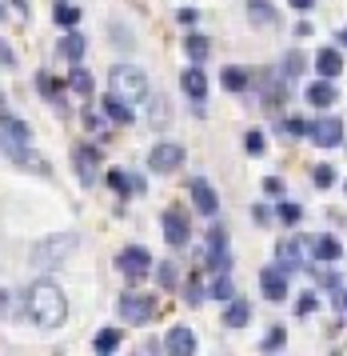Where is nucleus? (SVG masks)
<instances>
[{
  "label": "nucleus",
  "mask_w": 347,
  "mask_h": 356,
  "mask_svg": "<svg viewBox=\"0 0 347 356\" xmlns=\"http://www.w3.org/2000/svg\"><path fill=\"white\" fill-rule=\"evenodd\" d=\"M204 296H208L204 280H200V273H192L188 280H184V300H188V305H200V300H204Z\"/></svg>",
  "instance_id": "obj_32"
},
{
  "label": "nucleus",
  "mask_w": 347,
  "mask_h": 356,
  "mask_svg": "<svg viewBox=\"0 0 347 356\" xmlns=\"http://www.w3.org/2000/svg\"><path fill=\"white\" fill-rule=\"evenodd\" d=\"M116 308H120L124 324H148L156 316V296H152V292H124Z\"/></svg>",
  "instance_id": "obj_4"
},
{
  "label": "nucleus",
  "mask_w": 347,
  "mask_h": 356,
  "mask_svg": "<svg viewBox=\"0 0 347 356\" xmlns=\"http://www.w3.org/2000/svg\"><path fill=\"white\" fill-rule=\"evenodd\" d=\"M0 140H16V145H28L32 140V129L20 120V116H8L0 113Z\"/></svg>",
  "instance_id": "obj_14"
},
{
  "label": "nucleus",
  "mask_w": 347,
  "mask_h": 356,
  "mask_svg": "<svg viewBox=\"0 0 347 356\" xmlns=\"http://www.w3.org/2000/svg\"><path fill=\"white\" fill-rule=\"evenodd\" d=\"M335 84L328 81V76H319L316 84H307V104H316V108H332L335 104Z\"/></svg>",
  "instance_id": "obj_18"
},
{
  "label": "nucleus",
  "mask_w": 347,
  "mask_h": 356,
  "mask_svg": "<svg viewBox=\"0 0 347 356\" xmlns=\"http://www.w3.org/2000/svg\"><path fill=\"white\" fill-rule=\"evenodd\" d=\"M108 184H112V188H116L120 196L144 193V177H128V172H120V168H112V172H108Z\"/></svg>",
  "instance_id": "obj_23"
},
{
  "label": "nucleus",
  "mask_w": 347,
  "mask_h": 356,
  "mask_svg": "<svg viewBox=\"0 0 347 356\" xmlns=\"http://www.w3.org/2000/svg\"><path fill=\"white\" fill-rule=\"evenodd\" d=\"M335 36H339V49H347V29H339Z\"/></svg>",
  "instance_id": "obj_49"
},
{
  "label": "nucleus",
  "mask_w": 347,
  "mask_h": 356,
  "mask_svg": "<svg viewBox=\"0 0 347 356\" xmlns=\"http://www.w3.org/2000/svg\"><path fill=\"white\" fill-rule=\"evenodd\" d=\"M276 260L287 273H300L303 268V236H284V241L276 244Z\"/></svg>",
  "instance_id": "obj_11"
},
{
  "label": "nucleus",
  "mask_w": 347,
  "mask_h": 356,
  "mask_svg": "<svg viewBox=\"0 0 347 356\" xmlns=\"http://www.w3.org/2000/svg\"><path fill=\"white\" fill-rule=\"evenodd\" d=\"M284 340H287L284 328H271L268 337H264V348H268V353H276V348H284Z\"/></svg>",
  "instance_id": "obj_39"
},
{
  "label": "nucleus",
  "mask_w": 347,
  "mask_h": 356,
  "mask_svg": "<svg viewBox=\"0 0 347 356\" xmlns=\"http://www.w3.org/2000/svg\"><path fill=\"white\" fill-rule=\"evenodd\" d=\"M208 296H216V300H223V305H228V300L236 296V284H232V276H228V273H216V280H212Z\"/></svg>",
  "instance_id": "obj_29"
},
{
  "label": "nucleus",
  "mask_w": 347,
  "mask_h": 356,
  "mask_svg": "<svg viewBox=\"0 0 347 356\" xmlns=\"http://www.w3.org/2000/svg\"><path fill=\"white\" fill-rule=\"evenodd\" d=\"M108 92L128 104H140V100H148V76L132 65H116L108 72Z\"/></svg>",
  "instance_id": "obj_3"
},
{
  "label": "nucleus",
  "mask_w": 347,
  "mask_h": 356,
  "mask_svg": "<svg viewBox=\"0 0 347 356\" xmlns=\"http://www.w3.org/2000/svg\"><path fill=\"white\" fill-rule=\"evenodd\" d=\"M312 180H316L319 188H332L335 184V168L332 164H316V168H312Z\"/></svg>",
  "instance_id": "obj_36"
},
{
  "label": "nucleus",
  "mask_w": 347,
  "mask_h": 356,
  "mask_svg": "<svg viewBox=\"0 0 347 356\" xmlns=\"http://www.w3.org/2000/svg\"><path fill=\"white\" fill-rule=\"evenodd\" d=\"M24 316H28L36 328H60L64 316H68V296L60 292L56 280L40 276L36 284L24 289Z\"/></svg>",
  "instance_id": "obj_1"
},
{
  "label": "nucleus",
  "mask_w": 347,
  "mask_h": 356,
  "mask_svg": "<svg viewBox=\"0 0 347 356\" xmlns=\"http://www.w3.org/2000/svg\"><path fill=\"white\" fill-rule=\"evenodd\" d=\"M276 216L284 220V225H300V216H303V209L300 204H291V200H284L280 209H276Z\"/></svg>",
  "instance_id": "obj_37"
},
{
  "label": "nucleus",
  "mask_w": 347,
  "mask_h": 356,
  "mask_svg": "<svg viewBox=\"0 0 347 356\" xmlns=\"http://www.w3.org/2000/svg\"><path fill=\"white\" fill-rule=\"evenodd\" d=\"M180 88H184L192 100H204V97H208V76H204V68H200V65L184 68V76H180Z\"/></svg>",
  "instance_id": "obj_17"
},
{
  "label": "nucleus",
  "mask_w": 347,
  "mask_h": 356,
  "mask_svg": "<svg viewBox=\"0 0 347 356\" xmlns=\"http://www.w3.org/2000/svg\"><path fill=\"white\" fill-rule=\"evenodd\" d=\"M260 289H264V296L268 300H287V268H280V264H268V268H260Z\"/></svg>",
  "instance_id": "obj_10"
},
{
  "label": "nucleus",
  "mask_w": 347,
  "mask_h": 356,
  "mask_svg": "<svg viewBox=\"0 0 347 356\" xmlns=\"http://www.w3.org/2000/svg\"><path fill=\"white\" fill-rule=\"evenodd\" d=\"M264 193H268V196H284V180L268 177V180H264Z\"/></svg>",
  "instance_id": "obj_41"
},
{
  "label": "nucleus",
  "mask_w": 347,
  "mask_h": 356,
  "mask_svg": "<svg viewBox=\"0 0 347 356\" xmlns=\"http://www.w3.org/2000/svg\"><path fill=\"white\" fill-rule=\"evenodd\" d=\"M307 136H312V145H319V148H339V145L347 140L344 120H335V116H323V120H316Z\"/></svg>",
  "instance_id": "obj_9"
},
{
  "label": "nucleus",
  "mask_w": 347,
  "mask_h": 356,
  "mask_svg": "<svg viewBox=\"0 0 347 356\" xmlns=\"http://www.w3.org/2000/svg\"><path fill=\"white\" fill-rule=\"evenodd\" d=\"M248 321H252V305H248V300H239V296H232L228 308H223V324H228V328H244Z\"/></svg>",
  "instance_id": "obj_21"
},
{
  "label": "nucleus",
  "mask_w": 347,
  "mask_h": 356,
  "mask_svg": "<svg viewBox=\"0 0 347 356\" xmlns=\"http://www.w3.org/2000/svg\"><path fill=\"white\" fill-rule=\"evenodd\" d=\"M252 216H255V225H268V220H271V209H264V204H255V209H252Z\"/></svg>",
  "instance_id": "obj_43"
},
{
  "label": "nucleus",
  "mask_w": 347,
  "mask_h": 356,
  "mask_svg": "<svg viewBox=\"0 0 347 356\" xmlns=\"http://www.w3.org/2000/svg\"><path fill=\"white\" fill-rule=\"evenodd\" d=\"M344 193H347V180H344Z\"/></svg>",
  "instance_id": "obj_52"
},
{
  "label": "nucleus",
  "mask_w": 347,
  "mask_h": 356,
  "mask_svg": "<svg viewBox=\"0 0 347 356\" xmlns=\"http://www.w3.org/2000/svg\"><path fill=\"white\" fill-rule=\"evenodd\" d=\"M72 161H76L80 184H92V180H96V168H100V148H96V145H76Z\"/></svg>",
  "instance_id": "obj_13"
},
{
  "label": "nucleus",
  "mask_w": 347,
  "mask_h": 356,
  "mask_svg": "<svg viewBox=\"0 0 347 356\" xmlns=\"http://www.w3.org/2000/svg\"><path fill=\"white\" fill-rule=\"evenodd\" d=\"M248 20H252L255 29H276L280 13L271 8V0H248Z\"/></svg>",
  "instance_id": "obj_15"
},
{
  "label": "nucleus",
  "mask_w": 347,
  "mask_h": 356,
  "mask_svg": "<svg viewBox=\"0 0 347 356\" xmlns=\"http://www.w3.org/2000/svg\"><path fill=\"white\" fill-rule=\"evenodd\" d=\"M244 148H248L252 156H260V152L268 148V136H264V132H260V129H252V132H248V136H244Z\"/></svg>",
  "instance_id": "obj_35"
},
{
  "label": "nucleus",
  "mask_w": 347,
  "mask_h": 356,
  "mask_svg": "<svg viewBox=\"0 0 347 356\" xmlns=\"http://www.w3.org/2000/svg\"><path fill=\"white\" fill-rule=\"evenodd\" d=\"M52 20H56L60 29H76V24H80V8H76V4H68V0H56Z\"/></svg>",
  "instance_id": "obj_27"
},
{
  "label": "nucleus",
  "mask_w": 347,
  "mask_h": 356,
  "mask_svg": "<svg viewBox=\"0 0 347 356\" xmlns=\"http://www.w3.org/2000/svg\"><path fill=\"white\" fill-rule=\"evenodd\" d=\"M120 340H124V332H120V328H104V332H96V353L100 356H108V353H116V348H120Z\"/></svg>",
  "instance_id": "obj_28"
},
{
  "label": "nucleus",
  "mask_w": 347,
  "mask_h": 356,
  "mask_svg": "<svg viewBox=\"0 0 347 356\" xmlns=\"http://www.w3.org/2000/svg\"><path fill=\"white\" fill-rule=\"evenodd\" d=\"M0 20H4V4H0Z\"/></svg>",
  "instance_id": "obj_51"
},
{
  "label": "nucleus",
  "mask_w": 347,
  "mask_h": 356,
  "mask_svg": "<svg viewBox=\"0 0 347 356\" xmlns=\"http://www.w3.org/2000/svg\"><path fill=\"white\" fill-rule=\"evenodd\" d=\"M300 72H303V56H300V52H287L284 65H280V76H284V81L291 84L296 76H300Z\"/></svg>",
  "instance_id": "obj_33"
},
{
  "label": "nucleus",
  "mask_w": 347,
  "mask_h": 356,
  "mask_svg": "<svg viewBox=\"0 0 347 356\" xmlns=\"http://www.w3.org/2000/svg\"><path fill=\"white\" fill-rule=\"evenodd\" d=\"M16 4V13H28V0H12Z\"/></svg>",
  "instance_id": "obj_48"
},
{
  "label": "nucleus",
  "mask_w": 347,
  "mask_h": 356,
  "mask_svg": "<svg viewBox=\"0 0 347 356\" xmlns=\"http://www.w3.org/2000/svg\"><path fill=\"white\" fill-rule=\"evenodd\" d=\"M287 4H291L296 13H312V8H316V0H287Z\"/></svg>",
  "instance_id": "obj_44"
},
{
  "label": "nucleus",
  "mask_w": 347,
  "mask_h": 356,
  "mask_svg": "<svg viewBox=\"0 0 347 356\" xmlns=\"http://www.w3.org/2000/svg\"><path fill=\"white\" fill-rule=\"evenodd\" d=\"M84 49H88V44H84V36H80L76 29H68V33L60 36V56H64V60H72V65H80V56H84Z\"/></svg>",
  "instance_id": "obj_22"
},
{
  "label": "nucleus",
  "mask_w": 347,
  "mask_h": 356,
  "mask_svg": "<svg viewBox=\"0 0 347 356\" xmlns=\"http://www.w3.org/2000/svg\"><path fill=\"white\" fill-rule=\"evenodd\" d=\"M76 248V232H56V236H44V241L32 244L28 252V264L36 268V273H52L56 264H64L68 260V252Z\"/></svg>",
  "instance_id": "obj_2"
},
{
  "label": "nucleus",
  "mask_w": 347,
  "mask_h": 356,
  "mask_svg": "<svg viewBox=\"0 0 347 356\" xmlns=\"http://www.w3.org/2000/svg\"><path fill=\"white\" fill-rule=\"evenodd\" d=\"M84 124H88V129H92V132H100V129H104V120H100V113H96L92 104L84 108Z\"/></svg>",
  "instance_id": "obj_40"
},
{
  "label": "nucleus",
  "mask_w": 347,
  "mask_h": 356,
  "mask_svg": "<svg viewBox=\"0 0 347 356\" xmlns=\"http://www.w3.org/2000/svg\"><path fill=\"white\" fill-rule=\"evenodd\" d=\"M0 113H4V97H0Z\"/></svg>",
  "instance_id": "obj_50"
},
{
  "label": "nucleus",
  "mask_w": 347,
  "mask_h": 356,
  "mask_svg": "<svg viewBox=\"0 0 347 356\" xmlns=\"http://www.w3.org/2000/svg\"><path fill=\"white\" fill-rule=\"evenodd\" d=\"M16 56H12V49H8V44H4V40H0V65H12Z\"/></svg>",
  "instance_id": "obj_45"
},
{
  "label": "nucleus",
  "mask_w": 347,
  "mask_h": 356,
  "mask_svg": "<svg viewBox=\"0 0 347 356\" xmlns=\"http://www.w3.org/2000/svg\"><path fill=\"white\" fill-rule=\"evenodd\" d=\"M156 280H160V289H172V284H176V268L168 264V260L156 268Z\"/></svg>",
  "instance_id": "obj_38"
},
{
  "label": "nucleus",
  "mask_w": 347,
  "mask_h": 356,
  "mask_svg": "<svg viewBox=\"0 0 347 356\" xmlns=\"http://www.w3.org/2000/svg\"><path fill=\"white\" fill-rule=\"evenodd\" d=\"M208 268H212V273H228V268H232V248H228L223 225L208 228Z\"/></svg>",
  "instance_id": "obj_6"
},
{
  "label": "nucleus",
  "mask_w": 347,
  "mask_h": 356,
  "mask_svg": "<svg viewBox=\"0 0 347 356\" xmlns=\"http://www.w3.org/2000/svg\"><path fill=\"white\" fill-rule=\"evenodd\" d=\"M307 312H316V296H312V292L300 296V316H307Z\"/></svg>",
  "instance_id": "obj_42"
},
{
  "label": "nucleus",
  "mask_w": 347,
  "mask_h": 356,
  "mask_svg": "<svg viewBox=\"0 0 347 356\" xmlns=\"http://www.w3.org/2000/svg\"><path fill=\"white\" fill-rule=\"evenodd\" d=\"M344 305H347V292H344Z\"/></svg>",
  "instance_id": "obj_53"
},
{
  "label": "nucleus",
  "mask_w": 347,
  "mask_h": 356,
  "mask_svg": "<svg viewBox=\"0 0 347 356\" xmlns=\"http://www.w3.org/2000/svg\"><path fill=\"white\" fill-rule=\"evenodd\" d=\"M344 148H347V140H344Z\"/></svg>",
  "instance_id": "obj_54"
},
{
  "label": "nucleus",
  "mask_w": 347,
  "mask_h": 356,
  "mask_svg": "<svg viewBox=\"0 0 347 356\" xmlns=\"http://www.w3.org/2000/svg\"><path fill=\"white\" fill-rule=\"evenodd\" d=\"M280 132H284L287 140H300L303 132H312V124H303L300 116H291V120H280Z\"/></svg>",
  "instance_id": "obj_34"
},
{
  "label": "nucleus",
  "mask_w": 347,
  "mask_h": 356,
  "mask_svg": "<svg viewBox=\"0 0 347 356\" xmlns=\"http://www.w3.org/2000/svg\"><path fill=\"white\" fill-rule=\"evenodd\" d=\"M116 268H120L128 280H140V276L152 273V252L140 248V244H128V248H120V257H116Z\"/></svg>",
  "instance_id": "obj_5"
},
{
  "label": "nucleus",
  "mask_w": 347,
  "mask_h": 356,
  "mask_svg": "<svg viewBox=\"0 0 347 356\" xmlns=\"http://www.w3.org/2000/svg\"><path fill=\"white\" fill-rule=\"evenodd\" d=\"M164 344H168V353H176V356H192V353H196V332L184 328V324H176Z\"/></svg>",
  "instance_id": "obj_16"
},
{
  "label": "nucleus",
  "mask_w": 347,
  "mask_h": 356,
  "mask_svg": "<svg viewBox=\"0 0 347 356\" xmlns=\"http://www.w3.org/2000/svg\"><path fill=\"white\" fill-rule=\"evenodd\" d=\"M68 88L72 92H80V97H92V72L88 68H80V65H72V72H68Z\"/></svg>",
  "instance_id": "obj_26"
},
{
  "label": "nucleus",
  "mask_w": 347,
  "mask_h": 356,
  "mask_svg": "<svg viewBox=\"0 0 347 356\" xmlns=\"http://www.w3.org/2000/svg\"><path fill=\"white\" fill-rule=\"evenodd\" d=\"M180 24H196V8H180Z\"/></svg>",
  "instance_id": "obj_46"
},
{
  "label": "nucleus",
  "mask_w": 347,
  "mask_h": 356,
  "mask_svg": "<svg viewBox=\"0 0 347 356\" xmlns=\"http://www.w3.org/2000/svg\"><path fill=\"white\" fill-rule=\"evenodd\" d=\"M100 108H104V116H108L112 124H132V104L128 100H120V97H104L100 100Z\"/></svg>",
  "instance_id": "obj_20"
},
{
  "label": "nucleus",
  "mask_w": 347,
  "mask_h": 356,
  "mask_svg": "<svg viewBox=\"0 0 347 356\" xmlns=\"http://www.w3.org/2000/svg\"><path fill=\"white\" fill-rule=\"evenodd\" d=\"M36 88H40L48 100H60V97H64V88H68V81H56V76L40 72V76H36Z\"/></svg>",
  "instance_id": "obj_31"
},
{
  "label": "nucleus",
  "mask_w": 347,
  "mask_h": 356,
  "mask_svg": "<svg viewBox=\"0 0 347 356\" xmlns=\"http://www.w3.org/2000/svg\"><path fill=\"white\" fill-rule=\"evenodd\" d=\"M0 312H8V292L0 289Z\"/></svg>",
  "instance_id": "obj_47"
},
{
  "label": "nucleus",
  "mask_w": 347,
  "mask_h": 356,
  "mask_svg": "<svg viewBox=\"0 0 347 356\" xmlns=\"http://www.w3.org/2000/svg\"><path fill=\"white\" fill-rule=\"evenodd\" d=\"M208 49H212V44H208V36H200V33H188V36H184V52H188L196 65L208 56Z\"/></svg>",
  "instance_id": "obj_30"
},
{
  "label": "nucleus",
  "mask_w": 347,
  "mask_h": 356,
  "mask_svg": "<svg viewBox=\"0 0 347 356\" xmlns=\"http://www.w3.org/2000/svg\"><path fill=\"white\" fill-rule=\"evenodd\" d=\"M316 72L319 76H328V81H335V76L344 72V56H339V49H319L316 52Z\"/></svg>",
  "instance_id": "obj_19"
},
{
  "label": "nucleus",
  "mask_w": 347,
  "mask_h": 356,
  "mask_svg": "<svg viewBox=\"0 0 347 356\" xmlns=\"http://www.w3.org/2000/svg\"><path fill=\"white\" fill-rule=\"evenodd\" d=\"M192 204H196L200 216H216V212H220V196H216V188H212L204 177L192 180Z\"/></svg>",
  "instance_id": "obj_12"
},
{
  "label": "nucleus",
  "mask_w": 347,
  "mask_h": 356,
  "mask_svg": "<svg viewBox=\"0 0 347 356\" xmlns=\"http://www.w3.org/2000/svg\"><path fill=\"white\" fill-rule=\"evenodd\" d=\"M220 84L228 88V92H244V88L252 84V72H248V68H239V65H232V68H223Z\"/></svg>",
  "instance_id": "obj_25"
},
{
  "label": "nucleus",
  "mask_w": 347,
  "mask_h": 356,
  "mask_svg": "<svg viewBox=\"0 0 347 356\" xmlns=\"http://www.w3.org/2000/svg\"><path fill=\"white\" fill-rule=\"evenodd\" d=\"M339 252H344V248H339V241H335V236H316V241H312V257L323 260V264L339 260Z\"/></svg>",
  "instance_id": "obj_24"
},
{
  "label": "nucleus",
  "mask_w": 347,
  "mask_h": 356,
  "mask_svg": "<svg viewBox=\"0 0 347 356\" xmlns=\"http://www.w3.org/2000/svg\"><path fill=\"white\" fill-rule=\"evenodd\" d=\"M180 164H184V148L172 145V140H160V145L148 152V168L160 172V177H164V172H176Z\"/></svg>",
  "instance_id": "obj_7"
},
{
  "label": "nucleus",
  "mask_w": 347,
  "mask_h": 356,
  "mask_svg": "<svg viewBox=\"0 0 347 356\" xmlns=\"http://www.w3.org/2000/svg\"><path fill=\"white\" fill-rule=\"evenodd\" d=\"M164 241L172 244V248H184L192 236V225H188V212L184 209H164Z\"/></svg>",
  "instance_id": "obj_8"
}]
</instances>
